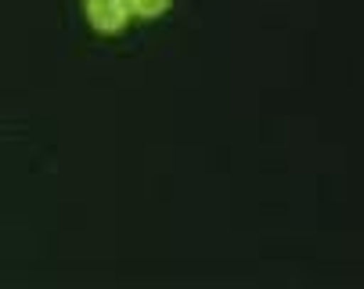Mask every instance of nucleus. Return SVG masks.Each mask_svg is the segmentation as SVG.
Instances as JSON below:
<instances>
[{"label": "nucleus", "instance_id": "2", "mask_svg": "<svg viewBox=\"0 0 364 289\" xmlns=\"http://www.w3.org/2000/svg\"><path fill=\"white\" fill-rule=\"evenodd\" d=\"M170 8V0H130V11L141 15V19H155Z\"/></svg>", "mask_w": 364, "mask_h": 289}, {"label": "nucleus", "instance_id": "1", "mask_svg": "<svg viewBox=\"0 0 364 289\" xmlns=\"http://www.w3.org/2000/svg\"><path fill=\"white\" fill-rule=\"evenodd\" d=\"M83 11L90 19V26L105 36H119L127 29L130 11V0H83Z\"/></svg>", "mask_w": 364, "mask_h": 289}]
</instances>
